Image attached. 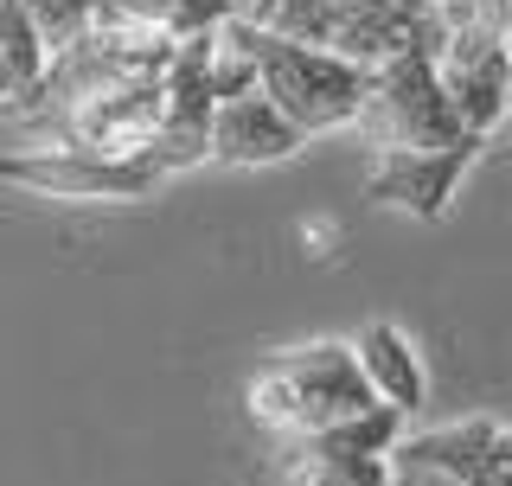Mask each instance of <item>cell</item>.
I'll list each match as a JSON object with an SVG mask.
<instances>
[{
  "mask_svg": "<svg viewBox=\"0 0 512 486\" xmlns=\"http://www.w3.org/2000/svg\"><path fill=\"white\" fill-rule=\"evenodd\" d=\"M506 141H512V122H506Z\"/></svg>",
  "mask_w": 512,
  "mask_h": 486,
  "instance_id": "cell-15",
  "label": "cell"
},
{
  "mask_svg": "<svg viewBox=\"0 0 512 486\" xmlns=\"http://www.w3.org/2000/svg\"><path fill=\"white\" fill-rule=\"evenodd\" d=\"M506 45H512V0H506Z\"/></svg>",
  "mask_w": 512,
  "mask_h": 486,
  "instance_id": "cell-14",
  "label": "cell"
},
{
  "mask_svg": "<svg viewBox=\"0 0 512 486\" xmlns=\"http://www.w3.org/2000/svg\"><path fill=\"white\" fill-rule=\"evenodd\" d=\"M487 141L468 135L455 148H423V154H372V173H365V199L391 205V212H410L423 224H436L448 205H455L468 167L480 160Z\"/></svg>",
  "mask_w": 512,
  "mask_h": 486,
  "instance_id": "cell-6",
  "label": "cell"
},
{
  "mask_svg": "<svg viewBox=\"0 0 512 486\" xmlns=\"http://www.w3.org/2000/svg\"><path fill=\"white\" fill-rule=\"evenodd\" d=\"M391 474H397L391 486H461V480H448V474H429V467H397V461H391Z\"/></svg>",
  "mask_w": 512,
  "mask_h": 486,
  "instance_id": "cell-13",
  "label": "cell"
},
{
  "mask_svg": "<svg viewBox=\"0 0 512 486\" xmlns=\"http://www.w3.org/2000/svg\"><path fill=\"white\" fill-rule=\"evenodd\" d=\"M352 352H359V371L365 384L378 391V403H391L397 416H416L429 397V378H423V359H416L410 333L391 327V320H372L359 339H352Z\"/></svg>",
  "mask_w": 512,
  "mask_h": 486,
  "instance_id": "cell-8",
  "label": "cell"
},
{
  "mask_svg": "<svg viewBox=\"0 0 512 486\" xmlns=\"http://www.w3.org/2000/svg\"><path fill=\"white\" fill-rule=\"evenodd\" d=\"M308 135L269 103L263 90L237 96V103H218V122H212V160L224 167H276V160L301 154Z\"/></svg>",
  "mask_w": 512,
  "mask_h": 486,
  "instance_id": "cell-7",
  "label": "cell"
},
{
  "mask_svg": "<svg viewBox=\"0 0 512 486\" xmlns=\"http://www.w3.org/2000/svg\"><path fill=\"white\" fill-rule=\"evenodd\" d=\"M26 7H32V20H39L45 45H52V58H64L71 45H84L96 32V7H103V0H26Z\"/></svg>",
  "mask_w": 512,
  "mask_h": 486,
  "instance_id": "cell-10",
  "label": "cell"
},
{
  "mask_svg": "<svg viewBox=\"0 0 512 486\" xmlns=\"http://www.w3.org/2000/svg\"><path fill=\"white\" fill-rule=\"evenodd\" d=\"M359 128L365 141H372V154H423V148H455V141H468V128H461L455 103H448L436 64L429 52L416 45V52L391 58L384 71H372V90H365V109H359Z\"/></svg>",
  "mask_w": 512,
  "mask_h": 486,
  "instance_id": "cell-3",
  "label": "cell"
},
{
  "mask_svg": "<svg viewBox=\"0 0 512 486\" xmlns=\"http://www.w3.org/2000/svg\"><path fill=\"white\" fill-rule=\"evenodd\" d=\"M244 26V45L256 52V77H263V96L282 109L301 135H333V128H352L365 109V90H372V71L346 64L340 52H320V45H295V39H276L256 20H237Z\"/></svg>",
  "mask_w": 512,
  "mask_h": 486,
  "instance_id": "cell-2",
  "label": "cell"
},
{
  "mask_svg": "<svg viewBox=\"0 0 512 486\" xmlns=\"http://www.w3.org/2000/svg\"><path fill=\"white\" fill-rule=\"evenodd\" d=\"M244 403L263 429L288 435V442H308V435H327L352 423V416L378 410V391L365 384L359 352L346 339H314V346L276 352L250 371Z\"/></svg>",
  "mask_w": 512,
  "mask_h": 486,
  "instance_id": "cell-1",
  "label": "cell"
},
{
  "mask_svg": "<svg viewBox=\"0 0 512 486\" xmlns=\"http://www.w3.org/2000/svg\"><path fill=\"white\" fill-rule=\"evenodd\" d=\"M391 461L327 455L320 442H288V486H391Z\"/></svg>",
  "mask_w": 512,
  "mask_h": 486,
  "instance_id": "cell-9",
  "label": "cell"
},
{
  "mask_svg": "<svg viewBox=\"0 0 512 486\" xmlns=\"http://www.w3.org/2000/svg\"><path fill=\"white\" fill-rule=\"evenodd\" d=\"M160 122H167V77H135V84L96 90L77 109L52 116V141L109 154V160H135V154H154Z\"/></svg>",
  "mask_w": 512,
  "mask_h": 486,
  "instance_id": "cell-5",
  "label": "cell"
},
{
  "mask_svg": "<svg viewBox=\"0 0 512 486\" xmlns=\"http://www.w3.org/2000/svg\"><path fill=\"white\" fill-rule=\"evenodd\" d=\"M167 180L154 154L135 160H109L90 148H26V154H0V186H20L32 199H64V205H128L148 199V192Z\"/></svg>",
  "mask_w": 512,
  "mask_h": 486,
  "instance_id": "cell-4",
  "label": "cell"
},
{
  "mask_svg": "<svg viewBox=\"0 0 512 486\" xmlns=\"http://www.w3.org/2000/svg\"><path fill=\"white\" fill-rule=\"evenodd\" d=\"M468 486H512V429L493 435V448H487V461L474 467V480Z\"/></svg>",
  "mask_w": 512,
  "mask_h": 486,
  "instance_id": "cell-11",
  "label": "cell"
},
{
  "mask_svg": "<svg viewBox=\"0 0 512 486\" xmlns=\"http://www.w3.org/2000/svg\"><path fill=\"white\" fill-rule=\"evenodd\" d=\"M0 109L26 116V90H20V77H13V64H7V58H0Z\"/></svg>",
  "mask_w": 512,
  "mask_h": 486,
  "instance_id": "cell-12",
  "label": "cell"
}]
</instances>
